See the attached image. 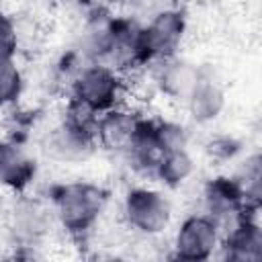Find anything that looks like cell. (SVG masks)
<instances>
[{
  "instance_id": "obj_1",
  "label": "cell",
  "mask_w": 262,
  "mask_h": 262,
  "mask_svg": "<svg viewBox=\"0 0 262 262\" xmlns=\"http://www.w3.org/2000/svg\"><path fill=\"white\" fill-rule=\"evenodd\" d=\"M106 205V192L90 182L61 184L53 192V211L59 223L72 231H88Z\"/></svg>"
},
{
  "instance_id": "obj_2",
  "label": "cell",
  "mask_w": 262,
  "mask_h": 262,
  "mask_svg": "<svg viewBox=\"0 0 262 262\" xmlns=\"http://www.w3.org/2000/svg\"><path fill=\"white\" fill-rule=\"evenodd\" d=\"M123 217L133 231L143 235L162 233L172 217L170 201L154 188H133L123 203Z\"/></svg>"
},
{
  "instance_id": "obj_3",
  "label": "cell",
  "mask_w": 262,
  "mask_h": 262,
  "mask_svg": "<svg viewBox=\"0 0 262 262\" xmlns=\"http://www.w3.org/2000/svg\"><path fill=\"white\" fill-rule=\"evenodd\" d=\"M121 96V80L111 66H88L74 80V100L100 115L117 106Z\"/></svg>"
},
{
  "instance_id": "obj_4",
  "label": "cell",
  "mask_w": 262,
  "mask_h": 262,
  "mask_svg": "<svg viewBox=\"0 0 262 262\" xmlns=\"http://www.w3.org/2000/svg\"><path fill=\"white\" fill-rule=\"evenodd\" d=\"M184 35V18L180 12H160L145 29H139V61L170 59Z\"/></svg>"
},
{
  "instance_id": "obj_5",
  "label": "cell",
  "mask_w": 262,
  "mask_h": 262,
  "mask_svg": "<svg viewBox=\"0 0 262 262\" xmlns=\"http://www.w3.org/2000/svg\"><path fill=\"white\" fill-rule=\"evenodd\" d=\"M219 244V225L209 215L186 217L174 237L176 256L184 260H205Z\"/></svg>"
},
{
  "instance_id": "obj_6",
  "label": "cell",
  "mask_w": 262,
  "mask_h": 262,
  "mask_svg": "<svg viewBox=\"0 0 262 262\" xmlns=\"http://www.w3.org/2000/svg\"><path fill=\"white\" fill-rule=\"evenodd\" d=\"M139 119L119 106L100 113L96 119V139L108 149H127Z\"/></svg>"
},
{
  "instance_id": "obj_7",
  "label": "cell",
  "mask_w": 262,
  "mask_h": 262,
  "mask_svg": "<svg viewBox=\"0 0 262 262\" xmlns=\"http://www.w3.org/2000/svg\"><path fill=\"white\" fill-rule=\"evenodd\" d=\"M35 176V162L12 141H0V186L23 190Z\"/></svg>"
},
{
  "instance_id": "obj_8",
  "label": "cell",
  "mask_w": 262,
  "mask_h": 262,
  "mask_svg": "<svg viewBox=\"0 0 262 262\" xmlns=\"http://www.w3.org/2000/svg\"><path fill=\"white\" fill-rule=\"evenodd\" d=\"M184 100L188 104L192 119H196L201 123L215 119L219 115V111L223 108V92H221L219 84L203 72L196 74V80Z\"/></svg>"
},
{
  "instance_id": "obj_9",
  "label": "cell",
  "mask_w": 262,
  "mask_h": 262,
  "mask_svg": "<svg viewBox=\"0 0 262 262\" xmlns=\"http://www.w3.org/2000/svg\"><path fill=\"white\" fill-rule=\"evenodd\" d=\"M246 201L244 188L233 178H215L205 186V205L209 217L217 219L223 215H235Z\"/></svg>"
},
{
  "instance_id": "obj_10",
  "label": "cell",
  "mask_w": 262,
  "mask_h": 262,
  "mask_svg": "<svg viewBox=\"0 0 262 262\" xmlns=\"http://www.w3.org/2000/svg\"><path fill=\"white\" fill-rule=\"evenodd\" d=\"M260 246H262V235L256 223L242 219L231 233L225 239L227 256L235 260H256L260 258Z\"/></svg>"
},
{
  "instance_id": "obj_11",
  "label": "cell",
  "mask_w": 262,
  "mask_h": 262,
  "mask_svg": "<svg viewBox=\"0 0 262 262\" xmlns=\"http://www.w3.org/2000/svg\"><path fill=\"white\" fill-rule=\"evenodd\" d=\"M164 68H162V76H160V86L162 90L172 96V98H186L194 80H196V74L199 70L192 68L190 63H184V61H168L164 59Z\"/></svg>"
},
{
  "instance_id": "obj_12",
  "label": "cell",
  "mask_w": 262,
  "mask_h": 262,
  "mask_svg": "<svg viewBox=\"0 0 262 262\" xmlns=\"http://www.w3.org/2000/svg\"><path fill=\"white\" fill-rule=\"evenodd\" d=\"M12 219H14L12 227L18 237L35 239L47 227V209H43L37 201H20L14 207Z\"/></svg>"
},
{
  "instance_id": "obj_13",
  "label": "cell",
  "mask_w": 262,
  "mask_h": 262,
  "mask_svg": "<svg viewBox=\"0 0 262 262\" xmlns=\"http://www.w3.org/2000/svg\"><path fill=\"white\" fill-rule=\"evenodd\" d=\"M154 174L168 186H178L192 174V158L188 156L186 147L166 151L158 162Z\"/></svg>"
},
{
  "instance_id": "obj_14",
  "label": "cell",
  "mask_w": 262,
  "mask_h": 262,
  "mask_svg": "<svg viewBox=\"0 0 262 262\" xmlns=\"http://www.w3.org/2000/svg\"><path fill=\"white\" fill-rule=\"evenodd\" d=\"M20 88H23L20 72L12 63V59L0 61V106H6L12 100H16L20 94Z\"/></svg>"
},
{
  "instance_id": "obj_15",
  "label": "cell",
  "mask_w": 262,
  "mask_h": 262,
  "mask_svg": "<svg viewBox=\"0 0 262 262\" xmlns=\"http://www.w3.org/2000/svg\"><path fill=\"white\" fill-rule=\"evenodd\" d=\"M16 51V31L12 20L0 12V61L4 59H12Z\"/></svg>"
},
{
  "instance_id": "obj_16",
  "label": "cell",
  "mask_w": 262,
  "mask_h": 262,
  "mask_svg": "<svg viewBox=\"0 0 262 262\" xmlns=\"http://www.w3.org/2000/svg\"><path fill=\"white\" fill-rule=\"evenodd\" d=\"M78 2H88V0H78Z\"/></svg>"
}]
</instances>
